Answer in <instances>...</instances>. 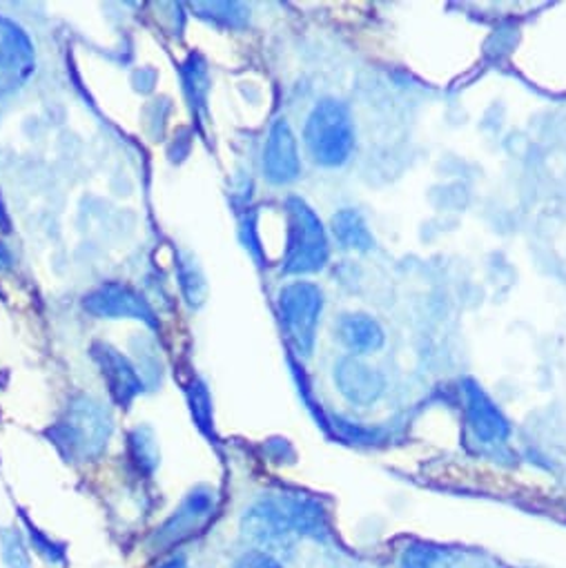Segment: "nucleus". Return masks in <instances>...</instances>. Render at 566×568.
<instances>
[{"label": "nucleus", "instance_id": "obj_1", "mask_svg": "<svg viewBox=\"0 0 566 568\" xmlns=\"http://www.w3.org/2000/svg\"><path fill=\"white\" fill-rule=\"evenodd\" d=\"M50 435L68 459L92 462L108 448L112 437V417L97 399L77 397L70 402Z\"/></svg>", "mask_w": 566, "mask_h": 568}, {"label": "nucleus", "instance_id": "obj_2", "mask_svg": "<svg viewBox=\"0 0 566 568\" xmlns=\"http://www.w3.org/2000/svg\"><path fill=\"white\" fill-rule=\"evenodd\" d=\"M289 250L283 258L286 274L317 272L329 261V239L315 210L300 196L289 199Z\"/></svg>", "mask_w": 566, "mask_h": 568}, {"label": "nucleus", "instance_id": "obj_3", "mask_svg": "<svg viewBox=\"0 0 566 568\" xmlns=\"http://www.w3.org/2000/svg\"><path fill=\"white\" fill-rule=\"evenodd\" d=\"M306 145L320 165H344L355 145V130L346 105L326 99L315 105L306 123Z\"/></svg>", "mask_w": 566, "mask_h": 568}, {"label": "nucleus", "instance_id": "obj_4", "mask_svg": "<svg viewBox=\"0 0 566 568\" xmlns=\"http://www.w3.org/2000/svg\"><path fill=\"white\" fill-rule=\"evenodd\" d=\"M322 291L309 281H297L279 293V315L291 346L300 355H311L322 315Z\"/></svg>", "mask_w": 566, "mask_h": 568}, {"label": "nucleus", "instance_id": "obj_5", "mask_svg": "<svg viewBox=\"0 0 566 568\" xmlns=\"http://www.w3.org/2000/svg\"><path fill=\"white\" fill-rule=\"evenodd\" d=\"M241 530L252 544L270 555L291 550L300 537L281 495L263 497L250 506L241 519Z\"/></svg>", "mask_w": 566, "mask_h": 568}, {"label": "nucleus", "instance_id": "obj_6", "mask_svg": "<svg viewBox=\"0 0 566 568\" xmlns=\"http://www.w3.org/2000/svg\"><path fill=\"white\" fill-rule=\"evenodd\" d=\"M37 70L30 37L10 19L0 17V97L21 90Z\"/></svg>", "mask_w": 566, "mask_h": 568}, {"label": "nucleus", "instance_id": "obj_7", "mask_svg": "<svg viewBox=\"0 0 566 568\" xmlns=\"http://www.w3.org/2000/svg\"><path fill=\"white\" fill-rule=\"evenodd\" d=\"M83 306L90 315L94 317H108V320H141L148 326L156 328V317L150 304L130 286H123V283H103L97 291H92L85 300Z\"/></svg>", "mask_w": 566, "mask_h": 568}, {"label": "nucleus", "instance_id": "obj_8", "mask_svg": "<svg viewBox=\"0 0 566 568\" xmlns=\"http://www.w3.org/2000/svg\"><path fill=\"white\" fill-rule=\"evenodd\" d=\"M302 163H300V150L297 139L289 125L286 119L274 121L267 134L265 152H263V172L267 181L283 185L291 183L300 176Z\"/></svg>", "mask_w": 566, "mask_h": 568}, {"label": "nucleus", "instance_id": "obj_9", "mask_svg": "<svg viewBox=\"0 0 566 568\" xmlns=\"http://www.w3.org/2000/svg\"><path fill=\"white\" fill-rule=\"evenodd\" d=\"M214 493L205 486L194 488L183 504L174 510V515L159 528V544L172 546L183 541L185 537L194 535L212 515H214Z\"/></svg>", "mask_w": 566, "mask_h": 568}, {"label": "nucleus", "instance_id": "obj_10", "mask_svg": "<svg viewBox=\"0 0 566 568\" xmlns=\"http://www.w3.org/2000/svg\"><path fill=\"white\" fill-rule=\"evenodd\" d=\"M92 355L110 386V393L119 406H130L134 397L143 390V382L137 375L134 366L110 344H94Z\"/></svg>", "mask_w": 566, "mask_h": 568}, {"label": "nucleus", "instance_id": "obj_11", "mask_svg": "<svg viewBox=\"0 0 566 568\" xmlns=\"http://www.w3.org/2000/svg\"><path fill=\"white\" fill-rule=\"evenodd\" d=\"M335 382L342 395L357 406H371L384 393V377L357 357H346L340 362Z\"/></svg>", "mask_w": 566, "mask_h": 568}, {"label": "nucleus", "instance_id": "obj_12", "mask_svg": "<svg viewBox=\"0 0 566 568\" xmlns=\"http://www.w3.org/2000/svg\"><path fill=\"white\" fill-rule=\"evenodd\" d=\"M464 393H466L468 424L475 430V435L486 444L504 442L508 437V422L504 419L499 408L491 402V397L475 382H466Z\"/></svg>", "mask_w": 566, "mask_h": 568}, {"label": "nucleus", "instance_id": "obj_13", "mask_svg": "<svg viewBox=\"0 0 566 568\" xmlns=\"http://www.w3.org/2000/svg\"><path fill=\"white\" fill-rule=\"evenodd\" d=\"M340 337L353 353H375L384 346L382 326L366 315H348L340 324Z\"/></svg>", "mask_w": 566, "mask_h": 568}, {"label": "nucleus", "instance_id": "obj_14", "mask_svg": "<svg viewBox=\"0 0 566 568\" xmlns=\"http://www.w3.org/2000/svg\"><path fill=\"white\" fill-rule=\"evenodd\" d=\"M333 232L340 239L344 247L353 250H371L373 247V234L364 221V216L355 210H342L333 216Z\"/></svg>", "mask_w": 566, "mask_h": 568}, {"label": "nucleus", "instance_id": "obj_15", "mask_svg": "<svg viewBox=\"0 0 566 568\" xmlns=\"http://www.w3.org/2000/svg\"><path fill=\"white\" fill-rule=\"evenodd\" d=\"M455 555L448 548L415 541L402 555V568H453Z\"/></svg>", "mask_w": 566, "mask_h": 568}, {"label": "nucleus", "instance_id": "obj_16", "mask_svg": "<svg viewBox=\"0 0 566 568\" xmlns=\"http://www.w3.org/2000/svg\"><path fill=\"white\" fill-rule=\"evenodd\" d=\"M192 10L199 12L201 19L225 28H241L247 19V10L241 3H194Z\"/></svg>", "mask_w": 566, "mask_h": 568}, {"label": "nucleus", "instance_id": "obj_17", "mask_svg": "<svg viewBox=\"0 0 566 568\" xmlns=\"http://www.w3.org/2000/svg\"><path fill=\"white\" fill-rule=\"evenodd\" d=\"M179 278H181V288L190 306H201L205 297V283L201 272L196 270L192 258H185L179 263Z\"/></svg>", "mask_w": 566, "mask_h": 568}, {"label": "nucleus", "instance_id": "obj_18", "mask_svg": "<svg viewBox=\"0 0 566 568\" xmlns=\"http://www.w3.org/2000/svg\"><path fill=\"white\" fill-rule=\"evenodd\" d=\"M130 442H132V455L141 464V468L152 470L156 466V462H159V453H156L152 433L148 428H137L132 433Z\"/></svg>", "mask_w": 566, "mask_h": 568}, {"label": "nucleus", "instance_id": "obj_19", "mask_svg": "<svg viewBox=\"0 0 566 568\" xmlns=\"http://www.w3.org/2000/svg\"><path fill=\"white\" fill-rule=\"evenodd\" d=\"M190 404H192V415H194L199 428L210 433V417H212L210 395H208V390H205V386L201 382L192 384V388H190Z\"/></svg>", "mask_w": 566, "mask_h": 568}, {"label": "nucleus", "instance_id": "obj_20", "mask_svg": "<svg viewBox=\"0 0 566 568\" xmlns=\"http://www.w3.org/2000/svg\"><path fill=\"white\" fill-rule=\"evenodd\" d=\"M3 557L8 561V568H30L28 548L17 532L3 535Z\"/></svg>", "mask_w": 566, "mask_h": 568}, {"label": "nucleus", "instance_id": "obj_21", "mask_svg": "<svg viewBox=\"0 0 566 568\" xmlns=\"http://www.w3.org/2000/svg\"><path fill=\"white\" fill-rule=\"evenodd\" d=\"M234 568H283L281 561L265 550H247L236 559Z\"/></svg>", "mask_w": 566, "mask_h": 568}, {"label": "nucleus", "instance_id": "obj_22", "mask_svg": "<svg viewBox=\"0 0 566 568\" xmlns=\"http://www.w3.org/2000/svg\"><path fill=\"white\" fill-rule=\"evenodd\" d=\"M156 568H188V561L183 559V557H172V559H168V561H163L161 566H156Z\"/></svg>", "mask_w": 566, "mask_h": 568}]
</instances>
